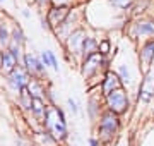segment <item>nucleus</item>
<instances>
[{
	"label": "nucleus",
	"instance_id": "obj_1",
	"mask_svg": "<svg viewBox=\"0 0 154 146\" xmlns=\"http://www.w3.org/2000/svg\"><path fill=\"white\" fill-rule=\"evenodd\" d=\"M127 34L130 36V40H135V41L154 38V14L147 12L144 16L128 19L127 21Z\"/></svg>",
	"mask_w": 154,
	"mask_h": 146
},
{
	"label": "nucleus",
	"instance_id": "obj_2",
	"mask_svg": "<svg viewBox=\"0 0 154 146\" xmlns=\"http://www.w3.org/2000/svg\"><path fill=\"white\" fill-rule=\"evenodd\" d=\"M88 26L86 24H81L77 26L75 29H72L70 34L67 36L65 43H63V48L67 50L69 55H72V59H82V45L86 38H88Z\"/></svg>",
	"mask_w": 154,
	"mask_h": 146
},
{
	"label": "nucleus",
	"instance_id": "obj_3",
	"mask_svg": "<svg viewBox=\"0 0 154 146\" xmlns=\"http://www.w3.org/2000/svg\"><path fill=\"white\" fill-rule=\"evenodd\" d=\"M45 125L48 127L50 134L55 138H63L67 134V125H65V115L60 108L57 107H48L46 115H45Z\"/></svg>",
	"mask_w": 154,
	"mask_h": 146
},
{
	"label": "nucleus",
	"instance_id": "obj_4",
	"mask_svg": "<svg viewBox=\"0 0 154 146\" xmlns=\"http://www.w3.org/2000/svg\"><path fill=\"white\" fill-rule=\"evenodd\" d=\"M21 65L28 71V74L31 76V78L39 79V78H43L45 74H46V67L43 65L39 55H36V53H33V52H24Z\"/></svg>",
	"mask_w": 154,
	"mask_h": 146
},
{
	"label": "nucleus",
	"instance_id": "obj_5",
	"mask_svg": "<svg viewBox=\"0 0 154 146\" xmlns=\"http://www.w3.org/2000/svg\"><path fill=\"white\" fill-rule=\"evenodd\" d=\"M106 103H108V110H111V112H115V113L125 112L127 107H128V95L123 90V86L113 90L111 93H108L106 95Z\"/></svg>",
	"mask_w": 154,
	"mask_h": 146
},
{
	"label": "nucleus",
	"instance_id": "obj_6",
	"mask_svg": "<svg viewBox=\"0 0 154 146\" xmlns=\"http://www.w3.org/2000/svg\"><path fill=\"white\" fill-rule=\"evenodd\" d=\"M5 79H7L9 88H11L14 93H19L21 90H24V88L28 86V83L31 81V76H29L28 71L22 67V65H17L9 76H5Z\"/></svg>",
	"mask_w": 154,
	"mask_h": 146
},
{
	"label": "nucleus",
	"instance_id": "obj_7",
	"mask_svg": "<svg viewBox=\"0 0 154 146\" xmlns=\"http://www.w3.org/2000/svg\"><path fill=\"white\" fill-rule=\"evenodd\" d=\"M139 60H140V65H142L144 74L151 71V65L154 62V38L144 40L140 48H139Z\"/></svg>",
	"mask_w": 154,
	"mask_h": 146
},
{
	"label": "nucleus",
	"instance_id": "obj_8",
	"mask_svg": "<svg viewBox=\"0 0 154 146\" xmlns=\"http://www.w3.org/2000/svg\"><path fill=\"white\" fill-rule=\"evenodd\" d=\"M70 9L72 7H57V5H50L48 7V11L45 12V16H46L50 26H51V33H53V29L58 28V26L67 19Z\"/></svg>",
	"mask_w": 154,
	"mask_h": 146
},
{
	"label": "nucleus",
	"instance_id": "obj_9",
	"mask_svg": "<svg viewBox=\"0 0 154 146\" xmlns=\"http://www.w3.org/2000/svg\"><path fill=\"white\" fill-rule=\"evenodd\" d=\"M118 113L111 112H105L101 115V120H99V132L105 136V138H110L116 129H118V117H116Z\"/></svg>",
	"mask_w": 154,
	"mask_h": 146
},
{
	"label": "nucleus",
	"instance_id": "obj_10",
	"mask_svg": "<svg viewBox=\"0 0 154 146\" xmlns=\"http://www.w3.org/2000/svg\"><path fill=\"white\" fill-rule=\"evenodd\" d=\"M101 60H103V55L99 52L82 59V76L84 78L89 79L91 76H94V74L98 72L99 67H101Z\"/></svg>",
	"mask_w": 154,
	"mask_h": 146
},
{
	"label": "nucleus",
	"instance_id": "obj_11",
	"mask_svg": "<svg viewBox=\"0 0 154 146\" xmlns=\"http://www.w3.org/2000/svg\"><path fill=\"white\" fill-rule=\"evenodd\" d=\"M154 98V72H146L144 74V79L140 83V88H139V100L142 101H151Z\"/></svg>",
	"mask_w": 154,
	"mask_h": 146
},
{
	"label": "nucleus",
	"instance_id": "obj_12",
	"mask_svg": "<svg viewBox=\"0 0 154 146\" xmlns=\"http://www.w3.org/2000/svg\"><path fill=\"white\" fill-rule=\"evenodd\" d=\"M17 65H21V62L17 60L7 48L0 52V72L4 74V76H9Z\"/></svg>",
	"mask_w": 154,
	"mask_h": 146
},
{
	"label": "nucleus",
	"instance_id": "obj_13",
	"mask_svg": "<svg viewBox=\"0 0 154 146\" xmlns=\"http://www.w3.org/2000/svg\"><path fill=\"white\" fill-rule=\"evenodd\" d=\"M152 5H154V0H134L130 9L127 11V19H134V17L147 14Z\"/></svg>",
	"mask_w": 154,
	"mask_h": 146
},
{
	"label": "nucleus",
	"instance_id": "obj_14",
	"mask_svg": "<svg viewBox=\"0 0 154 146\" xmlns=\"http://www.w3.org/2000/svg\"><path fill=\"white\" fill-rule=\"evenodd\" d=\"M123 86V83H122V79L118 78V74L113 72V71H108V72L105 74V79H103V83H101V91H103V95H108V93H111L113 90H116V88H122Z\"/></svg>",
	"mask_w": 154,
	"mask_h": 146
},
{
	"label": "nucleus",
	"instance_id": "obj_15",
	"mask_svg": "<svg viewBox=\"0 0 154 146\" xmlns=\"http://www.w3.org/2000/svg\"><path fill=\"white\" fill-rule=\"evenodd\" d=\"M11 34H12V26L7 23L5 19H0V52L5 50L11 43Z\"/></svg>",
	"mask_w": 154,
	"mask_h": 146
},
{
	"label": "nucleus",
	"instance_id": "obj_16",
	"mask_svg": "<svg viewBox=\"0 0 154 146\" xmlns=\"http://www.w3.org/2000/svg\"><path fill=\"white\" fill-rule=\"evenodd\" d=\"M98 43H99V40L96 38V36L88 34V38H86V41H84V45H82V59L96 53V52H98ZM82 59H81V60H82Z\"/></svg>",
	"mask_w": 154,
	"mask_h": 146
},
{
	"label": "nucleus",
	"instance_id": "obj_17",
	"mask_svg": "<svg viewBox=\"0 0 154 146\" xmlns=\"http://www.w3.org/2000/svg\"><path fill=\"white\" fill-rule=\"evenodd\" d=\"M28 91L33 95V98H45V95H46V91H45L43 84H41V81L36 78H31V81L28 83Z\"/></svg>",
	"mask_w": 154,
	"mask_h": 146
},
{
	"label": "nucleus",
	"instance_id": "obj_18",
	"mask_svg": "<svg viewBox=\"0 0 154 146\" xmlns=\"http://www.w3.org/2000/svg\"><path fill=\"white\" fill-rule=\"evenodd\" d=\"M46 110H48V107H46V103L43 101V98H33V107H31V112H33V115L38 119V120H45Z\"/></svg>",
	"mask_w": 154,
	"mask_h": 146
},
{
	"label": "nucleus",
	"instance_id": "obj_19",
	"mask_svg": "<svg viewBox=\"0 0 154 146\" xmlns=\"http://www.w3.org/2000/svg\"><path fill=\"white\" fill-rule=\"evenodd\" d=\"M11 41L17 43V45H26L28 43V36L24 33V29L19 26V24H12V34H11Z\"/></svg>",
	"mask_w": 154,
	"mask_h": 146
},
{
	"label": "nucleus",
	"instance_id": "obj_20",
	"mask_svg": "<svg viewBox=\"0 0 154 146\" xmlns=\"http://www.w3.org/2000/svg\"><path fill=\"white\" fill-rule=\"evenodd\" d=\"M17 100H19V105H21L24 110H31L33 107V95L28 91V88H24L17 93Z\"/></svg>",
	"mask_w": 154,
	"mask_h": 146
},
{
	"label": "nucleus",
	"instance_id": "obj_21",
	"mask_svg": "<svg viewBox=\"0 0 154 146\" xmlns=\"http://www.w3.org/2000/svg\"><path fill=\"white\" fill-rule=\"evenodd\" d=\"M116 74H118V78L122 79L123 84H130L132 83V72H130V69H128L127 64H120L118 69H116Z\"/></svg>",
	"mask_w": 154,
	"mask_h": 146
},
{
	"label": "nucleus",
	"instance_id": "obj_22",
	"mask_svg": "<svg viewBox=\"0 0 154 146\" xmlns=\"http://www.w3.org/2000/svg\"><path fill=\"white\" fill-rule=\"evenodd\" d=\"M108 4H110L115 11L118 12H123V14H127V11L130 9V5H132L134 0H106Z\"/></svg>",
	"mask_w": 154,
	"mask_h": 146
},
{
	"label": "nucleus",
	"instance_id": "obj_23",
	"mask_svg": "<svg viewBox=\"0 0 154 146\" xmlns=\"http://www.w3.org/2000/svg\"><path fill=\"white\" fill-rule=\"evenodd\" d=\"M98 52H99V53H101L103 57L108 55V53L111 52V40H110V38L99 40V43H98Z\"/></svg>",
	"mask_w": 154,
	"mask_h": 146
},
{
	"label": "nucleus",
	"instance_id": "obj_24",
	"mask_svg": "<svg viewBox=\"0 0 154 146\" xmlns=\"http://www.w3.org/2000/svg\"><path fill=\"white\" fill-rule=\"evenodd\" d=\"M33 4L39 11V14H45V12L48 11V7L51 5V0H33Z\"/></svg>",
	"mask_w": 154,
	"mask_h": 146
},
{
	"label": "nucleus",
	"instance_id": "obj_25",
	"mask_svg": "<svg viewBox=\"0 0 154 146\" xmlns=\"http://www.w3.org/2000/svg\"><path fill=\"white\" fill-rule=\"evenodd\" d=\"M77 4H81L79 0H51V5L57 7H74Z\"/></svg>",
	"mask_w": 154,
	"mask_h": 146
},
{
	"label": "nucleus",
	"instance_id": "obj_26",
	"mask_svg": "<svg viewBox=\"0 0 154 146\" xmlns=\"http://www.w3.org/2000/svg\"><path fill=\"white\" fill-rule=\"evenodd\" d=\"M48 55H50V62H51V69H53L55 72H58V71H60V65H58V59H57L55 52L48 50Z\"/></svg>",
	"mask_w": 154,
	"mask_h": 146
},
{
	"label": "nucleus",
	"instance_id": "obj_27",
	"mask_svg": "<svg viewBox=\"0 0 154 146\" xmlns=\"http://www.w3.org/2000/svg\"><path fill=\"white\" fill-rule=\"evenodd\" d=\"M39 26H41V29H43V31L51 33V26H50L48 19H46V16H45V14H39Z\"/></svg>",
	"mask_w": 154,
	"mask_h": 146
},
{
	"label": "nucleus",
	"instance_id": "obj_28",
	"mask_svg": "<svg viewBox=\"0 0 154 146\" xmlns=\"http://www.w3.org/2000/svg\"><path fill=\"white\" fill-rule=\"evenodd\" d=\"M39 59H41V62H43L45 67H51V62H50L48 50H43V52H41V53H39Z\"/></svg>",
	"mask_w": 154,
	"mask_h": 146
},
{
	"label": "nucleus",
	"instance_id": "obj_29",
	"mask_svg": "<svg viewBox=\"0 0 154 146\" xmlns=\"http://www.w3.org/2000/svg\"><path fill=\"white\" fill-rule=\"evenodd\" d=\"M67 105L72 110V113H79V105H77V101L74 98H67Z\"/></svg>",
	"mask_w": 154,
	"mask_h": 146
},
{
	"label": "nucleus",
	"instance_id": "obj_30",
	"mask_svg": "<svg viewBox=\"0 0 154 146\" xmlns=\"http://www.w3.org/2000/svg\"><path fill=\"white\" fill-rule=\"evenodd\" d=\"M21 16L24 17V19H31V9H29V7L21 9Z\"/></svg>",
	"mask_w": 154,
	"mask_h": 146
},
{
	"label": "nucleus",
	"instance_id": "obj_31",
	"mask_svg": "<svg viewBox=\"0 0 154 146\" xmlns=\"http://www.w3.org/2000/svg\"><path fill=\"white\" fill-rule=\"evenodd\" d=\"M89 143H91V146H98V143H96V141H94V139H91V141H89Z\"/></svg>",
	"mask_w": 154,
	"mask_h": 146
},
{
	"label": "nucleus",
	"instance_id": "obj_32",
	"mask_svg": "<svg viewBox=\"0 0 154 146\" xmlns=\"http://www.w3.org/2000/svg\"><path fill=\"white\" fill-rule=\"evenodd\" d=\"M4 2H5V0H0V4H4Z\"/></svg>",
	"mask_w": 154,
	"mask_h": 146
},
{
	"label": "nucleus",
	"instance_id": "obj_33",
	"mask_svg": "<svg viewBox=\"0 0 154 146\" xmlns=\"http://www.w3.org/2000/svg\"><path fill=\"white\" fill-rule=\"evenodd\" d=\"M79 2H88V0H79Z\"/></svg>",
	"mask_w": 154,
	"mask_h": 146
}]
</instances>
